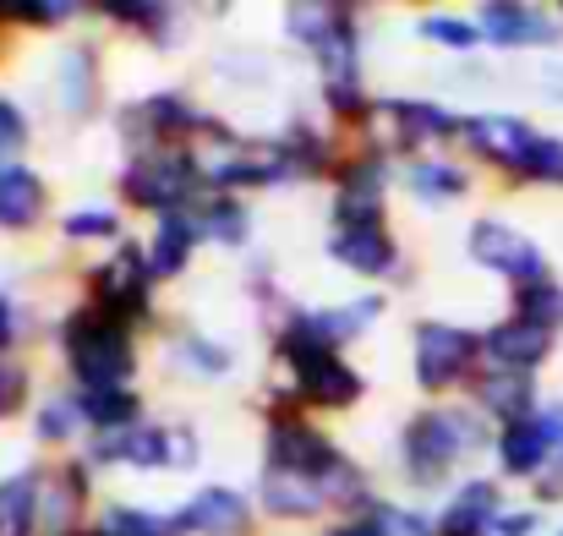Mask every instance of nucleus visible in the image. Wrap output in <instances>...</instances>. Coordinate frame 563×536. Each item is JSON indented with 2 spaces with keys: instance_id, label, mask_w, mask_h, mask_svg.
<instances>
[{
  "instance_id": "f704fd0d",
  "label": "nucleus",
  "mask_w": 563,
  "mask_h": 536,
  "mask_svg": "<svg viewBox=\"0 0 563 536\" xmlns=\"http://www.w3.org/2000/svg\"><path fill=\"white\" fill-rule=\"evenodd\" d=\"M520 181L563 186V138L542 132V138H537V149H531V160H526V171H520Z\"/></svg>"
},
{
  "instance_id": "0eeeda50",
  "label": "nucleus",
  "mask_w": 563,
  "mask_h": 536,
  "mask_svg": "<svg viewBox=\"0 0 563 536\" xmlns=\"http://www.w3.org/2000/svg\"><path fill=\"white\" fill-rule=\"evenodd\" d=\"M99 466H143V471H165V466H197V438L181 427H126V433H104L93 444Z\"/></svg>"
},
{
  "instance_id": "ea45409f",
  "label": "nucleus",
  "mask_w": 563,
  "mask_h": 536,
  "mask_svg": "<svg viewBox=\"0 0 563 536\" xmlns=\"http://www.w3.org/2000/svg\"><path fill=\"white\" fill-rule=\"evenodd\" d=\"M71 427H77V405H66V400H49L44 405V416H38V438H71Z\"/></svg>"
},
{
  "instance_id": "393cba45",
  "label": "nucleus",
  "mask_w": 563,
  "mask_h": 536,
  "mask_svg": "<svg viewBox=\"0 0 563 536\" xmlns=\"http://www.w3.org/2000/svg\"><path fill=\"white\" fill-rule=\"evenodd\" d=\"M263 504H268L274 515H290V521H301V515H318V510H329L334 499H329L318 482H301V477L263 471Z\"/></svg>"
},
{
  "instance_id": "4c0bfd02",
  "label": "nucleus",
  "mask_w": 563,
  "mask_h": 536,
  "mask_svg": "<svg viewBox=\"0 0 563 536\" xmlns=\"http://www.w3.org/2000/svg\"><path fill=\"white\" fill-rule=\"evenodd\" d=\"M71 11H77L71 0H11V6H0V17H16V22H33V28H55Z\"/></svg>"
},
{
  "instance_id": "f3484780",
  "label": "nucleus",
  "mask_w": 563,
  "mask_h": 536,
  "mask_svg": "<svg viewBox=\"0 0 563 536\" xmlns=\"http://www.w3.org/2000/svg\"><path fill=\"white\" fill-rule=\"evenodd\" d=\"M246 526H252V510L230 488H202L176 515V532H197V536H241Z\"/></svg>"
},
{
  "instance_id": "bb28decb",
  "label": "nucleus",
  "mask_w": 563,
  "mask_h": 536,
  "mask_svg": "<svg viewBox=\"0 0 563 536\" xmlns=\"http://www.w3.org/2000/svg\"><path fill=\"white\" fill-rule=\"evenodd\" d=\"M405 181H410V192L427 197V203H454V197L465 192V171L449 165V160H421V165L405 171Z\"/></svg>"
},
{
  "instance_id": "4be33fe9",
  "label": "nucleus",
  "mask_w": 563,
  "mask_h": 536,
  "mask_svg": "<svg viewBox=\"0 0 563 536\" xmlns=\"http://www.w3.org/2000/svg\"><path fill=\"white\" fill-rule=\"evenodd\" d=\"M44 214V181L27 165L5 160L0 165V230H27Z\"/></svg>"
},
{
  "instance_id": "37998d69",
  "label": "nucleus",
  "mask_w": 563,
  "mask_h": 536,
  "mask_svg": "<svg viewBox=\"0 0 563 536\" xmlns=\"http://www.w3.org/2000/svg\"><path fill=\"white\" fill-rule=\"evenodd\" d=\"M537 526H542V515H537V510H515V515L504 510V515H498V532H493V536H531Z\"/></svg>"
},
{
  "instance_id": "9d476101",
  "label": "nucleus",
  "mask_w": 563,
  "mask_h": 536,
  "mask_svg": "<svg viewBox=\"0 0 563 536\" xmlns=\"http://www.w3.org/2000/svg\"><path fill=\"white\" fill-rule=\"evenodd\" d=\"M482 357V340L454 324H416V378L421 389H449L460 383Z\"/></svg>"
},
{
  "instance_id": "a211bd4d",
  "label": "nucleus",
  "mask_w": 563,
  "mask_h": 536,
  "mask_svg": "<svg viewBox=\"0 0 563 536\" xmlns=\"http://www.w3.org/2000/svg\"><path fill=\"white\" fill-rule=\"evenodd\" d=\"M476 400H482V411H493L504 427H515V422L537 416V378H531V372H509V367H487V372L476 378Z\"/></svg>"
},
{
  "instance_id": "e433bc0d",
  "label": "nucleus",
  "mask_w": 563,
  "mask_h": 536,
  "mask_svg": "<svg viewBox=\"0 0 563 536\" xmlns=\"http://www.w3.org/2000/svg\"><path fill=\"white\" fill-rule=\"evenodd\" d=\"M421 39L449 44V50H471V44L482 39V28H471L465 17H443V11H432V17H421Z\"/></svg>"
},
{
  "instance_id": "ddd939ff",
  "label": "nucleus",
  "mask_w": 563,
  "mask_h": 536,
  "mask_svg": "<svg viewBox=\"0 0 563 536\" xmlns=\"http://www.w3.org/2000/svg\"><path fill=\"white\" fill-rule=\"evenodd\" d=\"M482 33L509 50H537V44H559L563 22H553L537 6H520V0H493V6H482Z\"/></svg>"
},
{
  "instance_id": "c756f323",
  "label": "nucleus",
  "mask_w": 563,
  "mask_h": 536,
  "mask_svg": "<svg viewBox=\"0 0 563 536\" xmlns=\"http://www.w3.org/2000/svg\"><path fill=\"white\" fill-rule=\"evenodd\" d=\"M170 357L187 361L197 378H224V372H230V351H224V346H213L208 335H191V329L170 340Z\"/></svg>"
},
{
  "instance_id": "f257e3e1",
  "label": "nucleus",
  "mask_w": 563,
  "mask_h": 536,
  "mask_svg": "<svg viewBox=\"0 0 563 536\" xmlns=\"http://www.w3.org/2000/svg\"><path fill=\"white\" fill-rule=\"evenodd\" d=\"M290 39H301V44L318 55L329 105H334L345 121L367 116V105H362V39H356V11H351V6H290Z\"/></svg>"
},
{
  "instance_id": "6ab92c4d",
  "label": "nucleus",
  "mask_w": 563,
  "mask_h": 536,
  "mask_svg": "<svg viewBox=\"0 0 563 536\" xmlns=\"http://www.w3.org/2000/svg\"><path fill=\"white\" fill-rule=\"evenodd\" d=\"M498 515H504L498 488H493V482H465V488L449 499V510H443V521H438V536H493L498 532Z\"/></svg>"
},
{
  "instance_id": "39448f33",
  "label": "nucleus",
  "mask_w": 563,
  "mask_h": 536,
  "mask_svg": "<svg viewBox=\"0 0 563 536\" xmlns=\"http://www.w3.org/2000/svg\"><path fill=\"white\" fill-rule=\"evenodd\" d=\"M202 181V165L191 149H137L132 165H126V197L137 208H159V214H187L191 192Z\"/></svg>"
},
{
  "instance_id": "1a4fd4ad",
  "label": "nucleus",
  "mask_w": 563,
  "mask_h": 536,
  "mask_svg": "<svg viewBox=\"0 0 563 536\" xmlns=\"http://www.w3.org/2000/svg\"><path fill=\"white\" fill-rule=\"evenodd\" d=\"M296 378V400L301 405H323V411H345L362 400V372H351L340 351H312V346H279Z\"/></svg>"
},
{
  "instance_id": "c85d7f7f",
  "label": "nucleus",
  "mask_w": 563,
  "mask_h": 536,
  "mask_svg": "<svg viewBox=\"0 0 563 536\" xmlns=\"http://www.w3.org/2000/svg\"><path fill=\"white\" fill-rule=\"evenodd\" d=\"M191 219H197V230H202L208 241H224V247H235V241L246 236V208H241L235 197H208Z\"/></svg>"
},
{
  "instance_id": "58836bf2",
  "label": "nucleus",
  "mask_w": 563,
  "mask_h": 536,
  "mask_svg": "<svg viewBox=\"0 0 563 536\" xmlns=\"http://www.w3.org/2000/svg\"><path fill=\"white\" fill-rule=\"evenodd\" d=\"M373 532L377 536H438L421 515H410V510H373Z\"/></svg>"
},
{
  "instance_id": "2f4dec72",
  "label": "nucleus",
  "mask_w": 563,
  "mask_h": 536,
  "mask_svg": "<svg viewBox=\"0 0 563 536\" xmlns=\"http://www.w3.org/2000/svg\"><path fill=\"white\" fill-rule=\"evenodd\" d=\"M104 17H115V22H126V28H143V33H154V39H170V6H154V0H104L99 6Z\"/></svg>"
},
{
  "instance_id": "6e6552de",
  "label": "nucleus",
  "mask_w": 563,
  "mask_h": 536,
  "mask_svg": "<svg viewBox=\"0 0 563 536\" xmlns=\"http://www.w3.org/2000/svg\"><path fill=\"white\" fill-rule=\"evenodd\" d=\"M88 285H93V307L99 313H110L115 324H137L143 313H148V296H154V269H148V258L137 252V247H121L110 263H99L93 274H88Z\"/></svg>"
},
{
  "instance_id": "79ce46f5",
  "label": "nucleus",
  "mask_w": 563,
  "mask_h": 536,
  "mask_svg": "<svg viewBox=\"0 0 563 536\" xmlns=\"http://www.w3.org/2000/svg\"><path fill=\"white\" fill-rule=\"evenodd\" d=\"M22 143H27V121H22V110H16L11 99H0V149L16 154Z\"/></svg>"
},
{
  "instance_id": "9b49d317",
  "label": "nucleus",
  "mask_w": 563,
  "mask_h": 536,
  "mask_svg": "<svg viewBox=\"0 0 563 536\" xmlns=\"http://www.w3.org/2000/svg\"><path fill=\"white\" fill-rule=\"evenodd\" d=\"M383 313L377 296L345 302V307H318V313H296L279 335V346H312V351H340L345 340H356L367 324Z\"/></svg>"
},
{
  "instance_id": "412c9836",
  "label": "nucleus",
  "mask_w": 563,
  "mask_h": 536,
  "mask_svg": "<svg viewBox=\"0 0 563 536\" xmlns=\"http://www.w3.org/2000/svg\"><path fill=\"white\" fill-rule=\"evenodd\" d=\"M377 110L394 121V132H399L405 143H421V138H454V132H465V121H460L454 110L427 105V99H383Z\"/></svg>"
},
{
  "instance_id": "a18cd8bd",
  "label": "nucleus",
  "mask_w": 563,
  "mask_h": 536,
  "mask_svg": "<svg viewBox=\"0 0 563 536\" xmlns=\"http://www.w3.org/2000/svg\"><path fill=\"white\" fill-rule=\"evenodd\" d=\"M559 536H563V532H559Z\"/></svg>"
},
{
  "instance_id": "7c9ffc66",
  "label": "nucleus",
  "mask_w": 563,
  "mask_h": 536,
  "mask_svg": "<svg viewBox=\"0 0 563 536\" xmlns=\"http://www.w3.org/2000/svg\"><path fill=\"white\" fill-rule=\"evenodd\" d=\"M55 88H60V99H66L71 116H88V105H93V66H88V50H71V55H66V66L55 72Z\"/></svg>"
},
{
  "instance_id": "a19ab883",
  "label": "nucleus",
  "mask_w": 563,
  "mask_h": 536,
  "mask_svg": "<svg viewBox=\"0 0 563 536\" xmlns=\"http://www.w3.org/2000/svg\"><path fill=\"white\" fill-rule=\"evenodd\" d=\"M22 400H27V372L11 367V361H0V416H11Z\"/></svg>"
},
{
  "instance_id": "72a5a7b5",
  "label": "nucleus",
  "mask_w": 563,
  "mask_h": 536,
  "mask_svg": "<svg viewBox=\"0 0 563 536\" xmlns=\"http://www.w3.org/2000/svg\"><path fill=\"white\" fill-rule=\"evenodd\" d=\"M176 532V521H165V515H148V510H110L104 515V526H99V536H170Z\"/></svg>"
},
{
  "instance_id": "f03ea898",
  "label": "nucleus",
  "mask_w": 563,
  "mask_h": 536,
  "mask_svg": "<svg viewBox=\"0 0 563 536\" xmlns=\"http://www.w3.org/2000/svg\"><path fill=\"white\" fill-rule=\"evenodd\" d=\"M268 471H279V477H301V482H318L329 499H340V504H367L362 499V482H356V471H351V460L312 427V422H301V416H279V422H268Z\"/></svg>"
},
{
  "instance_id": "aec40b11",
  "label": "nucleus",
  "mask_w": 563,
  "mask_h": 536,
  "mask_svg": "<svg viewBox=\"0 0 563 536\" xmlns=\"http://www.w3.org/2000/svg\"><path fill=\"white\" fill-rule=\"evenodd\" d=\"M329 258L373 280V274H388V269H394V241H388L383 225H345V230H334Z\"/></svg>"
},
{
  "instance_id": "f8f14e48",
  "label": "nucleus",
  "mask_w": 563,
  "mask_h": 536,
  "mask_svg": "<svg viewBox=\"0 0 563 536\" xmlns=\"http://www.w3.org/2000/svg\"><path fill=\"white\" fill-rule=\"evenodd\" d=\"M537 138H542V132H537L531 121H520V116H471V121H465L471 154H482L487 165H498V171H509V176L526 171Z\"/></svg>"
},
{
  "instance_id": "2eb2a0df",
  "label": "nucleus",
  "mask_w": 563,
  "mask_h": 536,
  "mask_svg": "<svg viewBox=\"0 0 563 536\" xmlns=\"http://www.w3.org/2000/svg\"><path fill=\"white\" fill-rule=\"evenodd\" d=\"M334 214H340V230L345 225H383V154H356L345 165Z\"/></svg>"
},
{
  "instance_id": "a878e982",
  "label": "nucleus",
  "mask_w": 563,
  "mask_h": 536,
  "mask_svg": "<svg viewBox=\"0 0 563 536\" xmlns=\"http://www.w3.org/2000/svg\"><path fill=\"white\" fill-rule=\"evenodd\" d=\"M38 510H44V488H38L33 471L0 482V536H27L33 521H38Z\"/></svg>"
},
{
  "instance_id": "cd10ccee",
  "label": "nucleus",
  "mask_w": 563,
  "mask_h": 536,
  "mask_svg": "<svg viewBox=\"0 0 563 536\" xmlns=\"http://www.w3.org/2000/svg\"><path fill=\"white\" fill-rule=\"evenodd\" d=\"M515 318H526V324L559 335L563 329V285L559 280H542V285H531V291H515Z\"/></svg>"
},
{
  "instance_id": "b1692460",
  "label": "nucleus",
  "mask_w": 563,
  "mask_h": 536,
  "mask_svg": "<svg viewBox=\"0 0 563 536\" xmlns=\"http://www.w3.org/2000/svg\"><path fill=\"white\" fill-rule=\"evenodd\" d=\"M197 241H202V230H197L191 214H165L159 230H154V247H148V269H154V280H176V274L187 269V258H191Z\"/></svg>"
},
{
  "instance_id": "4468645a",
  "label": "nucleus",
  "mask_w": 563,
  "mask_h": 536,
  "mask_svg": "<svg viewBox=\"0 0 563 536\" xmlns=\"http://www.w3.org/2000/svg\"><path fill=\"white\" fill-rule=\"evenodd\" d=\"M197 127H208V121L191 110L181 94L143 99V105H132V116H126V138L143 132V149H176V138H187V132H197Z\"/></svg>"
},
{
  "instance_id": "7ed1b4c3",
  "label": "nucleus",
  "mask_w": 563,
  "mask_h": 536,
  "mask_svg": "<svg viewBox=\"0 0 563 536\" xmlns=\"http://www.w3.org/2000/svg\"><path fill=\"white\" fill-rule=\"evenodd\" d=\"M60 351L71 361V372L82 378V389H126L132 372H137V351H132L126 324H115L99 307H82V313L66 318Z\"/></svg>"
},
{
  "instance_id": "c9c22d12",
  "label": "nucleus",
  "mask_w": 563,
  "mask_h": 536,
  "mask_svg": "<svg viewBox=\"0 0 563 536\" xmlns=\"http://www.w3.org/2000/svg\"><path fill=\"white\" fill-rule=\"evenodd\" d=\"M121 236V219L110 208H77L66 214V241H115Z\"/></svg>"
},
{
  "instance_id": "dca6fc26",
  "label": "nucleus",
  "mask_w": 563,
  "mask_h": 536,
  "mask_svg": "<svg viewBox=\"0 0 563 536\" xmlns=\"http://www.w3.org/2000/svg\"><path fill=\"white\" fill-rule=\"evenodd\" d=\"M553 340H559V335H548V329H537V324H526V318H509V324H493V329L482 335V351H487L493 367L537 372L542 361L553 357Z\"/></svg>"
},
{
  "instance_id": "c03bdc74",
  "label": "nucleus",
  "mask_w": 563,
  "mask_h": 536,
  "mask_svg": "<svg viewBox=\"0 0 563 536\" xmlns=\"http://www.w3.org/2000/svg\"><path fill=\"white\" fill-rule=\"evenodd\" d=\"M16 340V307H11V296H0V351Z\"/></svg>"
},
{
  "instance_id": "20e7f679",
  "label": "nucleus",
  "mask_w": 563,
  "mask_h": 536,
  "mask_svg": "<svg viewBox=\"0 0 563 536\" xmlns=\"http://www.w3.org/2000/svg\"><path fill=\"white\" fill-rule=\"evenodd\" d=\"M476 438H482V427H476L471 411H421V416L405 427V444H399L405 477H410L416 488L443 482V477L454 471V460H460Z\"/></svg>"
},
{
  "instance_id": "423d86ee",
  "label": "nucleus",
  "mask_w": 563,
  "mask_h": 536,
  "mask_svg": "<svg viewBox=\"0 0 563 536\" xmlns=\"http://www.w3.org/2000/svg\"><path fill=\"white\" fill-rule=\"evenodd\" d=\"M471 258H476L482 269L504 274L515 291H531V285L553 280V274H548V252H542L526 230H515V225H504V219H476V225H471Z\"/></svg>"
},
{
  "instance_id": "473e14b6",
  "label": "nucleus",
  "mask_w": 563,
  "mask_h": 536,
  "mask_svg": "<svg viewBox=\"0 0 563 536\" xmlns=\"http://www.w3.org/2000/svg\"><path fill=\"white\" fill-rule=\"evenodd\" d=\"M77 504H82V471H60L49 488H44V510H38V521H49L55 532L77 515Z\"/></svg>"
},
{
  "instance_id": "5701e85b",
  "label": "nucleus",
  "mask_w": 563,
  "mask_h": 536,
  "mask_svg": "<svg viewBox=\"0 0 563 536\" xmlns=\"http://www.w3.org/2000/svg\"><path fill=\"white\" fill-rule=\"evenodd\" d=\"M77 416H82L88 427H99V438H104V433L143 427V400H137L132 389H82V394H77Z\"/></svg>"
}]
</instances>
